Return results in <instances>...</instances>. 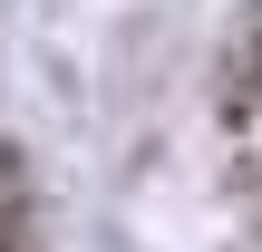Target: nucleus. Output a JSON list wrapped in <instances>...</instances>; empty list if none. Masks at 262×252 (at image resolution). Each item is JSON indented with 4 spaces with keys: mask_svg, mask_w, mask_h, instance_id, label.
<instances>
[{
    "mask_svg": "<svg viewBox=\"0 0 262 252\" xmlns=\"http://www.w3.org/2000/svg\"><path fill=\"white\" fill-rule=\"evenodd\" d=\"M0 252H262V0H0Z\"/></svg>",
    "mask_w": 262,
    "mask_h": 252,
    "instance_id": "nucleus-1",
    "label": "nucleus"
}]
</instances>
